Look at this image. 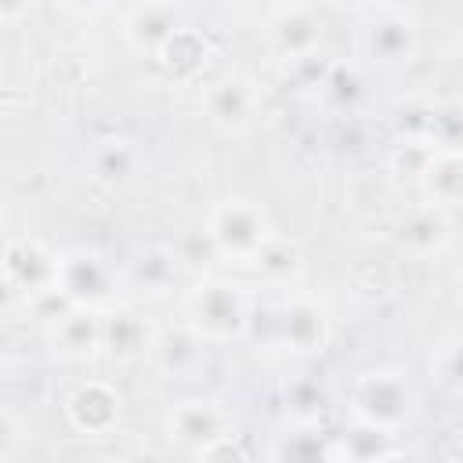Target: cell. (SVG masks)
Listing matches in <instances>:
<instances>
[{"label":"cell","instance_id":"cell-1","mask_svg":"<svg viewBox=\"0 0 463 463\" xmlns=\"http://www.w3.org/2000/svg\"><path fill=\"white\" fill-rule=\"evenodd\" d=\"M347 405L354 420L383 427V430H402L405 423L416 420L420 412V394L402 369H369L351 383Z\"/></svg>","mask_w":463,"mask_h":463},{"label":"cell","instance_id":"cell-2","mask_svg":"<svg viewBox=\"0 0 463 463\" xmlns=\"http://www.w3.org/2000/svg\"><path fill=\"white\" fill-rule=\"evenodd\" d=\"M184 322L210 344L246 336L250 304L246 293L228 279H203L184 293Z\"/></svg>","mask_w":463,"mask_h":463},{"label":"cell","instance_id":"cell-3","mask_svg":"<svg viewBox=\"0 0 463 463\" xmlns=\"http://www.w3.org/2000/svg\"><path fill=\"white\" fill-rule=\"evenodd\" d=\"M206 239L232 257H257L271 239V217L268 210L250 195H228L221 199L206 217Z\"/></svg>","mask_w":463,"mask_h":463},{"label":"cell","instance_id":"cell-4","mask_svg":"<svg viewBox=\"0 0 463 463\" xmlns=\"http://www.w3.org/2000/svg\"><path fill=\"white\" fill-rule=\"evenodd\" d=\"M119 286V271L116 264L90 250V246H72L58 253V293L69 304H87V307H101L112 300Z\"/></svg>","mask_w":463,"mask_h":463},{"label":"cell","instance_id":"cell-5","mask_svg":"<svg viewBox=\"0 0 463 463\" xmlns=\"http://www.w3.org/2000/svg\"><path fill=\"white\" fill-rule=\"evenodd\" d=\"M264 318H268L264 344H275V347L293 351V354H311V351H322V344H326V311L307 293L286 297Z\"/></svg>","mask_w":463,"mask_h":463},{"label":"cell","instance_id":"cell-6","mask_svg":"<svg viewBox=\"0 0 463 463\" xmlns=\"http://www.w3.org/2000/svg\"><path fill=\"white\" fill-rule=\"evenodd\" d=\"M358 47L362 54L380 65V69H398V65H409L416 58V47H420V29L412 22V14L405 11H376L373 18L362 22L358 29Z\"/></svg>","mask_w":463,"mask_h":463},{"label":"cell","instance_id":"cell-7","mask_svg":"<svg viewBox=\"0 0 463 463\" xmlns=\"http://www.w3.org/2000/svg\"><path fill=\"white\" fill-rule=\"evenodd\" d=\"M4 279L29 300L58 297V253L40 239H11L4 250Z\"/></svg>","mask_w":463,"mask_h":463},{"label":"cell","instance_id":"cell-8","mask_svg":"<svg viewBox=\"0 0 463 463\" xmlns=\"http://www.w3.org/2000/svg\"><path fill=\"white\" fill-rule=\"evenodd\" d=\"M203 116L221 134H246L260 116V90L242 76H224L206 83Z\"/></svg>","mask_w":463,"mask_h":463},{"label":"cell","instance_id":"cell-9","mask_svg":"<svg viewBox=\"0 0 463 463\" xmlns=\"http://www.w3.org/2000/svg\"><path fill=\"white\" fill-rule=\"evenodd\" d=\"M206 347H210V340L203 333H195L188 322H181V326L156 333L148 358L170 380H195L206 373Z\"/></svg>","mask_w":463,"mask_h":463},{"label":"cell","instance_id":"cell-10","mask_svg":"<svg viewBox=\"0 0 463 463\" xmlns=\"http://www.w3.org/2000/svg\"><path fill=\"white\" fill-rule=\"evenodd\" d=\"M181 29H184V22H181V7L174 0H141L123 22L127 43L141 54H159Z\"/></svg>","mask_w":463,"mask_h":463},{"label":"cell","instance_id":"cell-11","mask_svg":"<svg viewBox=\"0 0 463 463\" xmlns=\"http://www.w3.org/2000/svg\"><path fill=\"white\" fill-rule=\"evenodd\" d=\"M166 434L181 445H192L195 452H210V445L228 438L232 430L217 402H181L166 416Z\"/></svg>","mask_w":463,"mask_h":463},{"label":"cell","instance_id":"cell-12","mask_svg":"<svg viewBox=\"0 0 463 463\" xmlns=\"http://www.w3.org/2000/svg\"><path fill=\"white\" fill-rule=\"evenodd\" d=\"M119 409H123V398L105 380L80 383L69 394V402H65V416H69V423L80 434H105V430H112L116 420H119Z\"/></svg>","mask_w":463,"mask_h":463},{"label":"cell","instance_id":"cell-13","mask_svg":"<svg viewBox=\"0 0 463 463\" xmlns=\"http://www.w3.org/2000/svg\"><path fill=\"white\" fill-rule=\"evenodd\" d=\"M452 242V224H449V213L434 203H427L423 210H412L402 224H398V250L416 257V260H427V257H438L445 246Z\"/></svg>","mask_w":463,"mask_h":463},{"label":"cell","instance_id":"cell-14","mask_svg":"<svg viewBox=\"0 0 463 463\" xmlns=\"http://www.w3.org/2000/svg\"><path fill=\"white\" fill-rule=\"evenodd\" d=\"M101 336H105V318L98 315V307H87V304H65L61 315H54V326H51V344L69 354V358H83L90 351L101 347Z\"/></svg>","mask_w":463,"mask_h":463},{"label":"cell","instance_id":"cell-15","mask_svg":"<svg viewBox=\"0 0 463 463\" xmlns=\"http://www.w3.org/2000/svg\"><path fill=\"white\" fill-rule=\"evenodd\" d=\"M423 192L434 206H463V148H430L420 170Z\"/></svg>","mask_w":463,"mask_h":463},{"label":"cell","instance_id":"cell-16","mask_svg":"<svg viewBox=\"0 0 463 463\" xmlns=\"http://www.w3.org/2000/svg\"><path fill=\"white\" fill-rule=\"evenodd\" d=\"M87 166H90V177L101 184H127L141 166V152L127 137H101L94 141Z\"/></svg>","mask_w":463,"mask_h":463},{"label":"cell","instance_id":"cell-17","mask_svg":"<svg viewBox=\"0 0 463 463\" xmlns=\"http://www.w3.org/2000/svg\"><path fill=\"white\" fill-rule=\"evenodd\" d=\"M152 340H156V333H152V329L145 326V318L134 315V311H116V315L105 318V336H101V344H105L116 358H123V362L148 354V351H152Z\"/></svg>","mask_w":463,"mask_h":463},{"label":"cell","instance_id":"cell-18","mask_svg":"<svg viewBox=\"0 0 463 463\" xmlns=\"http://www.w3.org/2000/svg\"><path fill=\"white\" fill-rule=\"evenodd\" d=\"M177 257L166 246H145L127 260V282H134L141 293H166V286L177 279Z\"/></svg>","mask_w":463,"mask_h":463},{"label":"cell","instance_id":"cell-19","mask_svg":"<svg viewBox=\"0 0 463 463\" xmlns=\"http://www.w3.org/2000/svg\"><path fill=\"white\" fill-rule=\"evenodd\" d=\"M271 36H275V47L282 54H289L293 61H304V58H315L318 40H322V25L307 11H286L271 25Z\"/></svg>","mask_w":463,"mask_h":463},{"label":"cell","instance_id":"cell-20","mask_svg":"<svg viewBox=\"0 0 463 463\" xmlns=\"http://www.w3.org/2000/svg\"><path fill=\"white\" fill-rule=\"evenodd\" d=\"M286 402L293 405L297 420H311V412H315L318 402H322V391H318L311 380H297L293 387H286Z\"/></svg>","mask_w":463,"mask_h":463},{"label":"cell","instance_id":"cell-21","mask_svg":"<svg viewBox=\"0 0 463 463\" xmlns=\"http://www.w3.org/2000/svg\"><path fill=\"white\" fill-rule=\"evenodd\" d=\"M441 376L456 387H463V336L452 340L445 351H441Z\"/></svg>","mask_w":463,"mask_h":463},{"label":"cell","instance_id":"cell-22","mask_svg":"<svg viewBox=\"0 0 463 463\" xmlns=\"http://www.w3.org/2000/svg\"><path fill=\"white\" fill-rule=\"evenodd\" d=\"M54 4L72 18H98L109 7V0H54Z\"/></svg>","mask_w":463,"mask_h":463},{"label":"cell","instance_id":"cell-23","mask_svg":"<svg viewBox=\"0 0 463 463\" xmlns=\"http://www.w3.org/2000/svg\"><path fill=\"white\" fill-rule=\"evenodd\" d=\"M25 11H29V0H0V18H4V25L22 22Z\"/></svg>","mask_w":463,"mask_h":463},{"label":"cell","instance_id":"cell-24","mask_svg":"<svg viewBox=\"0 0 463 463\" xmlns=\"http://www.w3.org/2000/svg\"><path fill=\"white\" fill-rule=\"evenodd\" d=\"M456 300H459V307H463V268H459V275H456Z\"/></svg>","mask_w":463,"mask_h":463}]
</instances>
